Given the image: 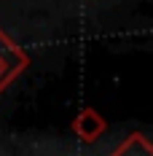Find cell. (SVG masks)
<instances>
[{"label": "cell", "mask_w": 153, "mask_h": 156, "mask_svg": "<svg viewBox=\"0 0 153 156\" xmlns=\"http://www.w3.org/2000/svg\"><path fill=\"white\" fill-rule=\"evenodd\" d=\"M27 67H30V54L19 46L8 32L0 30V92L19 73H24Z\"/></svg>", "instance_id": "1"}, {"label": "cell", "mask_w": 153, "mask_h": 156, "mask_svg": "<svg viewBox=\"0 0 153 156\" xmlns=\"http://www.w3.org/2000/svg\"><path fill=\"white\" fill-rule=\"evenodd\" d=\"M110 156H153V143L145 132H132L118 143V148Z\"/></svg>", "instance_id": "3"}, {"label": "cell", "mask_w": 153, "mask_h": 156, "mask_svg": "<svg viewBox=\"0 0 153 156\" xmlns=\"http://www.w3.org/2000/svg\"><path fill=\"white\" fill-rule=\"evenodd\" d=\"M73 132H75V137L81 143H97L102 137V132H105V119L99 116V110L97 108H81L75 113V119H73Z\"/></svg>", "instance_id": "2"}]
</instances>
